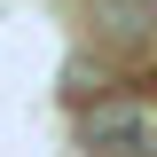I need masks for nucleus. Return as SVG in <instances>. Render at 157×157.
I'll use <instances>...</instances> for the list:
<instances>
[{
    "instance_id": "obj_1",
    "label": "nucleus",
    "mask_w": 157,
    "mask_h": 157,
    "mask_svg": "<svg viewBox=\"0 0 157 157\" xmlns=\"http://www.w3.org/2000/svg\"><path fill=\"white\" fill-rule=\"evenodd\" d=\"M78 16H86V39L118 71L141 63V55H157V0H86Z\"/></svg>"
},
{
    "instance_id": "obj_2",
    "label": "nucleus",
    "mask_w": 157,
    "mask_h": 157,
    "mask_svg": "<svg viewBox=\"0 0 157 157\" xmlns=\"http://www.w3.org/2000/svg\"><path fill=\"white\" fill-rule=\"evenodd\" d=\"M78 141L86 149H149L157 141V110L149 102H126V86H102L94 110L78 118Z\"/></svg>"
}]
</instances>
